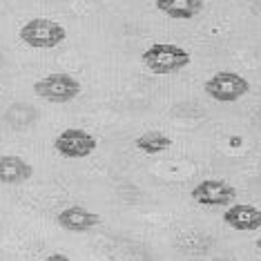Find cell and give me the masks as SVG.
<instances>
[{"instance_id":"cell-11","label":"cell","mask_w":261,"mask_h":261,"mask_svg":"<svg viewBox=\"0 0 261 261\" xmlns=\"http://www.w3.org/2000/svg\"><path fill=\"white\" fill-rule=\"evenodd\" d=\"M134 143L141 152H145V154H161V152L172 147V139L163 132H145V134H141Z\"/></svg>"},{"instance_id":"cell-2","label":"cell","mask_w":261,"mask_h":261,"mask_svg":"<svg viewBox=\"0 0 261 261\" xmlns=\"http://www.w3.org/2000/svg\"><path fill=\"white\" fill-rule=\"evenodd\" d=\"M20 40L34 49H54L61 43H65L67 32L61 22L49 20V18H34L22 25L20 29Z\"/></svg>"},{"instance_id":"cell-10","label":"cell","mask_w":261,"mask_h":261,"mask_svg":"<svg viewBox=\"0 0 261 261\" xmlns=\"http://www.w3.org/2000/svg\"><path fill=\"white\" fill-rule=\"evenodd\" d=\"M156 9L174 20H190L201 14L203 3L201 0H156Z\"/></svg>"},{"instance_id":"cell-8","label":"cell","mask_w":261,"mask_h":261,"mask_svg":"<svg viewBox=\"0 0 261 261\" xmlns=\"http://www.w3.org/2000/svg\"><path fill=\"white\" fill-rule=\"evenodd\" d=\"M223 221L234 230L241 232H252L261 228V210L248 203H234L223 212Z\"/></svg>"},{"instance_id":"cell-4","label":"cell","mask_w":261,"mask_h":261,"mask_svg":"<svg viewBox=\"0 0 261 261\" xmlns=\"http://www.w3.org/2000/svg\"><path fill=\"white\" fill-rule=\"evenodd\" d=\"M205 94L219 103H234L250 92V83L237 72H217L203 85Z\"/></svg>"},{"instance_id":"cell-1","label":"cell","mask_w":261,"mask_h":261,"mask_svg":"<svg viewBox=\"0 0 261 261\" xmlns=\"http://www.w3.org/2000/svg\"><path fill=\"white\" fill-rule=\"evenodd\" d=\"M141 61H143V65L152 74L165 76V74H176L181 69H186L190 61H192V56H190V51H186L179 45L156 43L143 51Z\"/></svg>"},{"instance_id":"cell-5","label":"cell","mask_w":261,"mask_h":261,"mask_svg":"<svg viewBox=\"0 0 261 261\" xmlns=\"http://www.w3.org/2000/svg\"><path fill=\"white\" fill-rule=\"evenodd\" d=\"M96 139L81 127H69L54 139V150L65 159H85L96 150Z\"/></svg>"},{"instance_id":"cell-6","label":"cell","mask_w":261,"mask_h":261,"mask_svg":"<svg viewBox=\"0 0 261 261\" xmlns=\"http://www.w3.org/2000/svg\"><path fill=\"white\" fill-rule=\"evenodd\" d=\"M192 199L201 205H230L237 199V190L221 179H207L192 188Z\"/></svg>"},{"instance_id":"cell-9","label":"cell","mask_w":261,"mask_h":261,"mask_svg":"<svg viewBox=\"0 0 261 261\" xmlns=\"http://www.w3.org/2000/svg\"><path fill=\"white\" fill-rule=\"evenodd\" d=\"M34 176V168L20 156H0V183L18 186Z\"/></svg>"},{"instance_id":"cell-12","label":"cell","mask_w":261,"mask_h":261,"mask_svg":"<svg viewBox=\"0 0 261 261\" xmlns=\"http://www.w3.org/2000/svg\"><path fill=\"white\" fill-rule=\"evenodd\" d=\"M43 261H72V259L65 257V254H61V252H51L49 257H45Z\"/></svg>"},{"instance_id":"cell-7","label":"cell","mask_w":261,"mask_h":261,"mask_svg":"<svg viewBox=\"0 0 261 261\" xmlns=\"http://www.w3.org/2000/svg\"><path fill=\"white\" fill-rule=\"evenodd\" d=\"M56 221L63 230H67V232H87V230L96 228L100 223V217L96 212L87 210V207L69 205V207H65L63 212H58Z\"/></svg>"},{"instance_id":"cell-14","label":"cell","mask_w":261,"mask_h":261,"mask_svg":"<svg viewBox=\"0 0 261 261\" xmlns=\"http://www.w3.org/2000/svg\"><path fill=\"white\" fill-rule=\"evenodd\" d=\"M0 65H3V56H0Z\"/></svg>"},{"instance_id":"cell-3","label":"cell","mask_w":261,"mask_h":261,"mask_svg":"<svg viewBox=\"0 0 261 261\" xmlns=\"http://www.w3.org/2000/svg\"><path fill=\"white\" fill-rule=\"evenodd\" d=\"M34 94L49 103H69L81 94V83L72 74H49L34 83Z\"/></svg>"},{"instance_id":"cell-13","label":"cell","mask_w":261,"mask_h":261,"mask_svg":"<svg viewBox=\"0 0 261 261\" xmlns=\"http://www.w3.org/2000/svg\"><path fill=\"white\" fill-rule=\"evenodd\" d=\"M257 248H259V250H261V237H259V239H257Z\"/></svg>"}]
</instances>
